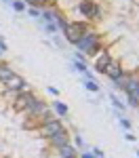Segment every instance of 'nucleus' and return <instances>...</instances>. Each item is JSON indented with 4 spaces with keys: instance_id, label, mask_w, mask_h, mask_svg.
<instances>
[{
    "instance_id": "b1692460",
    "label": "nucleus",
    "mask_w": 139,
    "mask_h": 158,
    "mask_svg": "<svg viewBox=\"0 0 139 158\" xmlns=\"http://www.w3.org/2000/svg\"><path fill=\"white\" fill-rule=\"evenodd\" d=\"M91 152H93V156H95V158H103V156H105V152H103L101 148H93Z\"/></svg>"
},
{
    "instance_id": "f03ea898",
    "label": "nucleus",
    "mask_w": 139,
    "mask_h": 158,
    "mask_svg": "<svg viewBox=\"0 0 139 158\" xmlns=\"http://www.w3.org/2000/svg\"><path fill=\"white\" fill-rule=\"evenodd\" d=\"M76 11L84 17L87 23H95V21H101L103 17V11H101V4L97 0H78L74 6Z\"/></svg>"
},
{
    "instance_id": "f257e3e1",
    "label": "nucleus",
    "mask_w": 139,
    "mask_h": 158,
    "mask_svg": "<svg viewBox=\"0 0 139 158\" xmlns=\"http://www.w3.org/2000/svg\"><path fill=\"white\" fill-rule=\"evenodd\" d=\"M101 47H105V44H103V40H101V34L93 27V25H88L87 32L82 34V38L74 44V49L80 51V53H84L87 57H93Z\"/></svg>"
},
{
    "instance_id": "473e14b6",
    "label": "nucleus",
    "mask_w": 139,
    "mask_h": 158,
    "mask_svg": "<svg viewBox=\"0 0 139 158\" xmlns=\"http://www.w3.org/2000/svg\"><path fill=\"white\" fill-rule=\"evenodd\" d=\"M103 158H105V156H103Z\"/></svg>"
},
{
    "instance_id": "f3484780",
    "label": "nucleus",
    "mask_w": 139,
    "mask_h": 158,
    "mask_svg": "<svg viewBox=\"0 0 139 158\" xmlns=\"http://www.w3.org/2000/svg\"><path fill=\"white\" fill-rule=\"evenodd\" d=\"M118 124H120L125 131H133V122H131V118H126L125 114H120V112H118Z\"/></svg>"
},
{
    "instance_id": "ddd939ff",
    "label": "nucleus",
    "mask_w": 139,
    "mask_h": 158,
    "mask_svg": "<svg viewBox=\"0 0 139 158\" xmlns=\"http://www.w3.org/2000/svg\"><path fill=\"white\" fill-rule=\"evenodd\" d=\"M67 23H70V21H67L65 13H63V11H57V17H55V25L59 27V32H63V27H65Z\"/></svg>"
},
{
    "instance_id": "393cba45",
    "label": "nucleus",
    "mask_w": 139,
    "mask_h": 158,
    "mask_svg": "<svg viewBox=\"0 0 139 158\" xmlns=\"http://www.w3.org/2000/svg\"><path fill=\"white\" fill-rule=\"evenodd\" d=\"M74 59H78V61H84V63H87V55H84V53H80V51H74Z\"/></svg>"
},
{
    "instance_id": "bb28decb",
    "label": "nucleus",
    "mask_w": 139,
    "mask_h": 158,
    "mask_svg": "<svg viewBox=\"0 0 139 158\" xmlns=\"http://www.w3.org/2000/svg\"><path fill=\"white\" fill-rule=\"evenodd\" d=\"M47 91H49L53 97H59V89H57V86H47Z\"/></svg>"
},
{
    "instance_id": "4be33fe9",
    "label": "nucleus",
    "mask_w": 139,
    "mask_h": 158,
    "mask_svg": "<svg viewBox=\"0 0 139 158\" xmlns=\"http://www.w3.org/2000/svg\"><path fill=\"white\" fill-rule=\"evenodd\" d=\"M27 6H38V9H42V6H47V0H23Z\"/></svg>"
},
{
    "instance_id": "cd10ccee",
    "label": "nucleus",
    "mask_w": 139,
    "mask_h": 158,
    "mask_svg": "<svg viewBox=\"0 0 139 158\" xmlns=\"http://www.w3.org/2000/svg\"><path fill=\"white\" fill-rule=\"evenodd\" d=\"M0 51H2V53H6V51H9V44H6V40H4L2 36H0Z\"/></svg>"
},
{
    "instance_id": "a211bd4d",
    "label": "nucleus",
    "mask_w": 139,
    "mask_h": 158,
    "mask_svg": "<svg viewBox=\"0 0 139 158\" xmlns=\"http://www.w3.org/2000/svg\"><path fill=\"white\" fill-rule=\"evenodd\" d=\"M72 70L74 72H78V74H84L88 70V65L84 63V61H78V59H72Z\"/></svg>"
},
{
    "instance_id": "4468645a",
    "label": "nucleus",
    "mask_w": 139,
    "mask_h": 158,
    "mask_svg": "<svg viewBox=\"0 0 139 158\" xmlns=\"http://www.w3.org/2000/svg\"><path fill=\"white\" fill-rule=\"evenodd\" d=\"M82 85H84V89H87L88 93H95V95L101 91V86H99L97 80H82Z\"/></svg>"
},
{
    "instance_id": "7c9ffc66",
    "label": "nucleus",
    "mask_w": 139,
    "mask_h": 158,
    "mask_svg": "<svg viewBox=\"0 0 139 158\" xmlns=\"http://www.w3.org/2000/svg\"><path fill=\"white\" fill-rule=\"evenodd\" d=\"M0 57H2V51H0Z\"/></svg>"
},
{
    "instance_id": "39448f33",
    "label": "nucleus",
    "mask_w": 139,
    "mask_h": 158,
    "mask_svg": "<svg viewBox=\"0 0 139 158\" xmlns=\"http://www.w3.org/2000/svg\"><path fill=\"white\" fill-rule=\"evenodd\" d=\"M2 86H4V93H23V91H32L30 82L17 72L13 74L11 78H6V80L2 82Z\"/></svg>"
},
{
    "instance_id": "2eb2a0df",
    "label": "nucleus",
    "mask_w": 139,
    "mask_h": 158,
    "mask_svg": "<svg viewBox=\"0 0 139 158\" xmlns=\"http://www.w3.org/2000/svg\"><path fill=\"white\" fill-rule=\"evenodd\" d=\"M11 9L17 13V15H23L25 9H27V4H25L23 0H11Z\"/></svg>"
},
{
    "instance_id": "a878e982",
    "label": "nucleus",
    "mask_w": 139,
    "mask_h": 158,
    "mask_svg": "<svg viewBox=\"0 0 139 158\" xmlns=\"http://www.w3.org/2000/svg\"><path fill=\"white\" fill-rule=\"evenodd\" d=\"M82 78H84V80H95V72H93V70H91V68H88L87 72L82 74Z\"/></svg>"
},
{
    "instance_id": "20e7f679",
    "label": "nucleus",
    "mask_w": 139,
    "mask_h": 158,
    "mask_svg": "<svg viewBox=\"0 0 139 158\" xmlns=\"http://www.w3.org/2000/svg\"><path fill=\"white\" fill-rule=\"evenodd\" d=\"M38 99V95L34 93V89L32 91H23V93H17L15 95V99L11 101V106L15 112H19V114H25L27 110L32 108V103Z\"/></svg>"
},
{
    "instance_id": "0eeeda50",
    "label": "nucleus",
    "mask_w": 139,
    "mask_h": 158,
    "mask_svg": "<svg viewBox=\"0 0 139 158\" xmlns=\"http://www.w3.org/2000/svg\"><path fill=\"white\" fill-rule=\"evenodd\" d=\"M93 68H95V74H103V70H105V65L110 63V59H112V53L108 51V47H101L93 57Z\"/></svg>"
},
{
    "instance_id": "9b49d317",
    "label": "nucleus",
    "mask_w": 139,
    "mask_h": 158,
    "mask_svg": "<svg viewBox=\"0 0 139 158\" xmlns=\"http://www.w3.org/2000/svg\"><path fill=\"white\" fill-rule=\"evenodd\" d=\"M13 74H15V70H13L11 63H9V61H2V59H0V82H4L6 78H11Z\"/></svg>"
},
{
    "instance_id": "1a4fd4ad",
    "label": "nucleus",
    "mask_w": 139,
    "mask_h": 158,
    "mask_svg": "<svg viewBox=\"0 0 139 158\" xmlns=\"http://www.w3.org/2000/svg\"><path fill=\"white\" fill-rule=\"evenodd\" d=\"M49 141V146H51V150H57V148H61V146H65V143H72V135H70V131L63 127L59 133H55L53 137H49L47 139Z\"/></svg>"
},
{
    "instance_id": "dca6fc26",
    "label": "nucleus",
    "mask_w": 139,
    "mask_h": 158,
    "mask_svg": "<svg viewBox=\"0 0 139 158\" xmlns=\"http://www.w3.org/2000/svg\"><path fill=\"white\" fill-rule=\"evenodd\" d=\"M125 97H126V108H135V110H139V97L137 95H133V93H125Z\"/></svg>"
},
{
    "instance_id": "9d476101",
    "label": "nucleus",
    "mask_w": 139,
    "mask_h": 158,
    "mask_svg": "<svg viewBox=\"0 0 139 158\" xmlns=\"http://www.w3.org/2000/svg\"><path fill=\"white\" fill-rule=\"evenodd\" d=\"M51 110H53V112H55V116H57V118H61V120L70 116V108H67V103H65V101H61L59 97L53 99V103H51Z\"/></svg>"
},
{
    "instance_id": "aec40b11",
    "label": "nucleus",
    "mask_w": 139,
    "mask_h": 158,
    "mask_svg": "<svg viewBox=\"0 0 139 158\" xmlns=\"http://www.w3.org/2000/svg\"><path fill=\"white\" fill-rule=\"evenodd\" d=\"M72 146L76 148V150H82L84 148V139H82V135H72Z\"/></svg>"
},
{
    "instance_id": "7ed1b4c3",
    "label": "nucleus",
    "mask_w": 139,
    "mask_h": 158,
    "mask_svg": "<svg viewBox=\"0 0 139 158\" xmlns=\"http://www.w3.org/2000/svg\"><path fill=\"white\" fill-rule=\"evenodd\" d=\"M88 25H91V23H87V21H70V23L63 27V32H61L63 38H65V42L74 47L76 42L82 38V34L87 32Z\"/></svg>"
},
{
    "instance_id": "2f4dec72",
    "label": "nucleus",
    "mask_w": 139,
    "mask_h": 158,
    "mask_svg": "<svg viewBox=\"0 0 139 158\" xmlns=\"http://www.w3.org/2000/svg\"><path fill=\"white\" fill-rule=\"evenodd\" d=\"M6 2H11V0H6Z\"/></svg>"
},
{
    "instance_id": "6ab92c4d",
    "label": "nucleus",
    "mask_w": 139,
    "mask_h": 158,
    "mask_svg": "<svg viewBox=\"0 0 139 158\" xmlns=\"http://www.w3.org/2000/svg\"><path fill=\"white\" fill-rule=\"evenodd\" d=\"M42 30L49 34V36H55L57 32H59V27L55 25V21H49V23H42Z\"/></svg>"
},
{
    "instance_id": "f8f14e48",
    "label": "nucleus",
    "mask_w": 139,
    "mask_h": 158,
    "mask_svg": "<svg viewBox=\"0 0 139 158\" xmlns=\"http://www.w3.org/2000/svg\"><path fill=\"white\" fill-rule=\"evenodd\" d=\"M110 103H112V108H116L120 114L126 110V103H125V101H122V99H118L116 95H112V93H110Z\"/></svg>"
},
{
    "instance_id": "5701e85b",
    "label": "nucleus",
    "mask_w": 139,
    "mask_h": 158,
    "mask_svg": "<svg viewBox=\"0 0 139 158\" xmlns=\"http://www.w3.org/2000/svg\"><path fill=\"white\" fill-rule=\"evenodd\" d=\"M125 139L131 141V143H135V141H137V135L133 133V131H125Z\"/></svg>"
},
{
    "instance_id": "c85d7f7f",
    "label": "nucleus",
    "mask_w": 139,
    "mask_h": 158,
    "mask_svg": "<svg viewBox=\"0 0 139 158\" xmlns=\"http://www.w3.org/2000/svg\"><path fill=\"white\" fill-rule=\"evenodd\" d=\"M78 158H95L93 152H78Z\"/></svg>"
},
{
    "instance_id": "412c9836",
    "label": "nucleus",
    "mask_w": 139,
    "mask_h": 158,
    "mask_svg": "<svg viewBox=\"0 0 139 158\" xmlns=\"http://www.w3.org/2000/svg\"><path fill=\"white\" fill-rule=\"evenodd\" d=\"M25 13H27L32 19H38V21H40V9H38V6H27Z\"/></svg>"
},
{
    "instance_id": "423d86ee",
    "label": "nucleus",
    "mask_w": 139,
    "mask_h": 158,
    "mask_svg": "<svg viewBox=\"0 0 139 158\" xmlns=\"http://www.w3.org/2000/svg\"><path fill=\"white\" fill-rule=\"evenodd\" d=\"M63 127H65V124H63L61 118H53V120L40 124L38 129H34V133H36V137H40V139H49V137H53L55 133H59Z\"/></svg>"
},
{
    "instance_id": "c756f323",
    "label": "nucleus",
    "mask_w": 139,
    "mask_h": 158,
    "mask_svg": "<svg viewBox=\"0 0 139 158\" xmlns=\"http://www.w3.org/2000/svg\"><path fill=\"white\" fill-rule=\"evenodd\" d=\"M135 156H137V158H139V150H135Z\"/></svg>"
},
{
    "instance_id": "6e6552de",
    "label": "nucleus",
    "mask_w": 139,
    "mask_h": 158,
    "mask_svg": "<svg viewBox=\"0 0 139 158\" xmlns=\"http://www.w3.org/2000/svg\"><path fill=\"white\" fill-rule=\"evenodd\" d=\"M125 68H122V63H120V59H116V57H112L110 59V63L105 65V70H103V76H108L110 80H118V78H122L125 76Z\"/></svg>"
}]
</instances>
